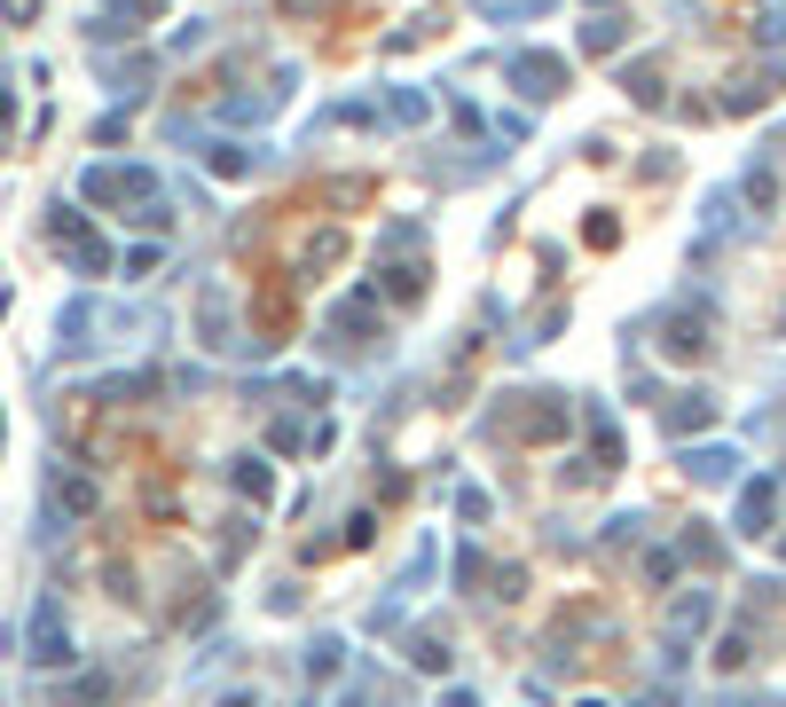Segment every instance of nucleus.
I'll return each mask as SVG.
<instances>
[{
  "mask_svg": "<svg viewBox=\"0 0 786 707\" xmlns=\"http://www.w3.org/2000/svg\"><path fill=\"white\" fill-rule=\"evenodd\" d=\"M732 464H739L732 449H693V456H684V471H693V480H708V488H724Z\"/></svg>",
  "mask_w": 786,
  "mask_h": 707,
  "instance_id": "4",
  "label": "nucleus"
},
{
  "mask_svg": "<svg viewBox=\"0 0 786 707\" xmlns=\"http://www.w3.org/2000/svg\"><path fill=\"white\" fill-rule=\"evenodd\" d=\"M237 488H244V495H268V471H259V464L244 456V464H237Z\"/></svg>",
  "mask_w": 786,
  "mask_h": 707,
  "instance_id": "8",
  "label": "nucleus"
},
{
  "mask_svg": "<svg viewBox=\"0 0 786 707\" xmlns=\"http://www.w3.org/2000/svg\"><path fill=\"white\" fill-rule=\"evenodd\" d=\"M31 660H40V668H63V660H72V629L55 621V605H40V614H31Z\"/></svg>",
  "mask_w": 786,
  "mask_h": 707,
  "instance_id": "2",
  "label": "nucleus"
},
{
  "mask_svg": "<svg viewBox=\"0 0 786 707\" xmlns=\"http://www.w3.org/2000/svg\"><path fill=\"white\" fill-rule=\"evenodd\" d=\"M150 189L157 181L142 174V165H94V174H87V197H103V205H111V197H135V205H142Z\"/></svg>",
  "mask_w": 786,
  "mask_h": 707,
  "instance_id": "1",
  "label": "nucleus"
},
{
  "mask_svg": "<svg viewBox=\"0 0 786 707\" xmlns=\"http://www.w3.org/2000/svg\"><path fill=\"white\" fill-rule=\"evenodd\" d=\"M700 346H708V323H700V315H669V354L693 362Z\"/></svg>",
  "mask_w": 786,
  "mask_h": 707,
  "instance_id": "5",
  "label": "nucleus"
},
{
  "mask_svg": "<svg viewBox=\"0 0 786 707\" xmlns=\"http://www.w3.org/2000/svg\"><path fill=\"white\" fill-rule=\"evenodd\" d=\"M763 519H771V488L756 480V488L739 495V534H763Z\"/></svg>",
  "mask_w": 786,
  "mask_h": 707,
  "instance_id": "6",
  "label": "nucleus"
},
{
  "mask_svg": "<svg viewBox=\"0 0 786 707\" xmlns=\"http://www.w3.org/2000/svg\"><path fill=\"white\" fill-rule=\"evenodd\" d=\"M567 79V63L559 55H511V87H528V94H559Z\"/></svg>",
  "mask_w": 786,
  "mask_h": 707,
  "instance_id": "3",
  "label": "nucleus"
},
{
  "mask_svg": "<svg viewBox=\"0 0 786 707\" xmlns=\"http://www.w3.org/2000/svg\"><path fill=\"white\" fill-rule=\"evenodd\" d=\"M708 409H715V401H708V393H676V409H669V425H676V432H693V425H700Z\"/></svg>",
  "mask_w": 786,
  "mask_h": 707,
  "instance_id": "7",
  "label": "nucleus"
}]
</instances>
